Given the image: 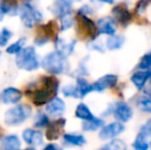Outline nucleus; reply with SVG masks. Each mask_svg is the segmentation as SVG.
<instances>
[{"mask_svg":"<svg viewBox=\"0 0 151 150\" xmlns=\"http://www.w3.org/2000/svg\"><path fill=\"white\" fill-rule=\"evenodd\" d=\"M60 88V81L56 75H42L37 80L31 82L25 90V95L31 99L35 106H43L57 96Z\"/></svg>","mask_w":151,"mask_h":150,"instance_id":"nucleus-1","label":"nucleus"},{"mask_svg":"<svg viewBox=\"0 0 151 150\" xmlns=\"http://www.w3.org/2000/svg\"><path fill=\"white\" fill-rule=\"evenodd\" d=\"M41 67L48 74L61 75L69 71L70 64L67 60V57L56 50L47 54L42 59Z\"/></svg>","mask_w":151,"mask_h":150,"instance_id":"nucleus-2","label":"nucleus"},{"mask_svg":"<svg viewBox=\"0 0 151 150\" xmlns=\"http://www.w3.org/2000/svg\"><path fill=\"white\" fill-rule=\"evenodd\" d=\"M16 65L19 69L31 72L39 68L41 65L39 57L34 46H26L18 55H16Z\"/></svg>","mask_w":151,"mask_h":150,"instance_id":"nucleus-3","label":"nucleus"},{"mask_svg":"<svg viewBox=\"0 0 151 150\" xmlns=\"http://www.w3.org/2000/svg\"><path fill=\"white\" fill-rule=\"evenodd\" d=\"M32 108L28 104H18L6 110L4 122L8 126H19L31 116Z\"/></svg>","mask_w":151,"mask_h":150,"instance_id":"nucleus-4","label":"nucleus"},{"mask_svg":"<svg viewBox=\"0 0 151 150\" xmlns=\"http://www.w3.org/2000/svg\"><path fill=\"white\" fill-rule=\"evenodd\" d=\"M19 16L23 25L28 29L34 28L43 20L42 12L36 9L30 2H23L19 6Z\"/></svg>","mask_w":151,"mask_h":150,"instance_id":"nucleus-5","label":"nucleus"},{"mask_svg":"<svg viewBox=\"0 0 151 150\" xmlns=\"http://www.w3.org/2000/svg\"><path fill=\"white\" fill-rule=\"evenodd\" d=\"M57 23L55 21H50L44 25H40L38 32L34 39V43L37 46H43L52 40V36L56 35Z\"/></svg>","mask_w":151,"mask_h":150,"instance_id":"nucleus-6","label":"nucleus"},{"mask_svg":"<svg viewBox=\"0 0 151 150\" xmlns=\"http://www.w3.org/2000/svg\"><path fill=\"white\" fill-rule=\"evenodd\" d=\"M125 130V126L123 122L118 120L110 122L108 124H104L99 132V138L103 141H108L111 139L117 138L119 135L122 134Z\"/></svg>","mask_w":151,"mask_h":150,"instance_id":"nucleus-7","label":"nucleus"},{"mask_svg":"<svg viewBox=\"0 0 151 150\" xmlns=\"http://www.w3.org/2000/svg\"><path fill=\"white\" fill-rule=\"evenodd\" d=\"M112 107H113L112 115L118 121L127 123L133 118L134 110L129 103L124 101H117L115 103H112Z\"/></svg>","mask_w":151,"mask_h":150,"instance_id":"nucleus-8","label":"nucleus"},{"mask_svg":"<svg viewBox=\"0 0 151 150\" xmlns=\"http://www.w3.org/2000/svg\"><path fill=\"white\" fill-rule=\"evenodd\" d=\"M77 24L78 29L82 35H86V36L90 37L91 39L99 36L97 23H95L91 19L88 18V16L77 14Z\"/></svg>","mask_w":151,"mask_h":150,"instance_id":"nucleus-9","label":"nucleus"},{"mask_svg":"<svg viewBox=\"0 0 151 150\" xmlns=\"http://www.w3.org/2000/svg\"><path fill=\"white\" fill-rule=\"evenodd\" d=\"M66 118L59 117L55 118V120L50 121V123L46 126L45 132V138L48 141H56L62 136L64 132V128L66 126Z\"/></svg>","mask_w":151,"mask_h":150,"instance_id":"nucleus-10","label":"nucleus"},{"mask_svg":"<svg viewBox=\"0 0 151 150\" xmlns=\"http://www.w3.org/2000/svg\"><path fill=\"white\" fill-rule=\"evenodd\" d=\"M98 35H110L116 34L117 32V21L113 17H103L97 21Z\"/></svg>","mask_w":151,"mask_h":150,"instance_id":"nucleus-11","label":"nucleus"},{"mask_svg":"<svg viewBox=\"0 0 151 150\" xmlns=\"http://www.w3.org/2000/svg\"><path fill=\"white\" fill-rule=\"evenodd\" d=\"M66 111V103L60 97L56 96L45 104V112L54 118H59L64 115Z\"/></svg>","mask_w":151,"mask_h":150,"instance_id":"nucleus-12","label":"nucleus"},{"mask_svg":"<svg viewBox=\"0 0 151 150\" xmlns=\"http://www.w3.org/2000/svg\"><path fill=\"white\" fill-rule=\"evenodd\" d=\"M118 76L115 74H105L93 82V90L96 93H103L117 84Z\"/></svg>","mask_w":151,"mask_h":150,"instance_id":"nucleus-13","label":"nucleus"},{"mask_svg":"<svg viewBox=\"0 0 151 150\" xmlns=\"http://www.w3.org/2000/svg\"><path fill=\"white\" fill-rule=\"evenodd\" d=\"M23 93L17 88H4L0 94V100L3 104L6 105H16L22 100Z\"/></svg>","mask_w":151,"mask_h":150,"instance_id":"nucleus-14","label":"nucleus"},{"mask_svg":"<svg viewBox=\"0 0 151 150\" xmlns=\"http://www.w3.org/2000/svg\"><path fill=\"white\" fill-rule=\"evenodd\" d=\"M22 137L24 142L32 147L42 146L44 143L43 135L41 134V132L34 130V128H26V130H24Z\"/></svg>","mask_w":151,"mask_h":150,"instance_id":"nucleus-15","label":"nucleus"},{"mask_svg":"<svg viewBox=\"0 0 151 150\" xmlns=\"http://www.w3.org/2000/svg\"><path fill=\"white\" fill-rule=\"evenodd\" d=\"M73 1L74 0H55L54 3L50 7V12L58 18L64 14H72Z\"/></svg>","mask_w":151,"mask_h":150,"instance_id":"nucleus-16","label":"nucleus"},{"mask_svg":"<svg viewBox=\"0 0 151 150\" xmlns=\"http://www.w3.org/2000/svg\"><path fill=\"white\" fill-rule=\"evenodd\" d=\"M76 43H77V41L75 39L67 42L66 40L62 39L58 36H56V38H55V48H56V50L60 54L64 55L65 57H67V58L74 52Z\"/></svg>","mask_w":151,"mask_h":150,"instance_id":"nucleus-17","label":"nucleus"},{"mask_svg":"<svg viewBox=\"0 0 151 150\" xmlns=\"http://www.w3.org/2000/svg\"><path fill=\"white\" fill-rule=\"evenodd\" d=\"M112 14L113 18L117 21L118 23H120L123 26H127L129 22L132 21V12L129 11V9L127 7H125L123 4H118L115 7L112 9Z\"/></svg>","mask_w":151,"mask_h":150,"instance_id":"nucleus-18","label":"nucleus"},{"mask_svg":"<svg viewBox=\"0 0 151 150\" xmlns=\"http://www.w3.org/2000/svg\"><path fill=\"white\" fill-rule=\"evenodd\" d=\"M150 74L151 70H138L132 74L131 81L138 90H142L149 80Z\"/></svg>","mask_w":151,"mask_h":150,"instance_id":"nucleus-19","label":"nucleus"},{"mask_svg":"<svg viewBox=\"0 0 151 150\" xmlns=\"http://www.w3.org/2000/svg\"><path fill=\"white\" fill-rule=\"evenodd\" d=\"M63 143L67 146L81 147L86 144V139L83 135L78 133H66L63 135Z\"/></svg>","mask_w":151,"mask_h":150,"instance_id":"nucleus-20","label":"nucleus"},{"mask_svg":"<svg viewBox=\"0 0 151 150\" xmlns=\"http://www.w3.org/2000/svg\"><path fill=\"white\" fill-rule=\"evenodd\" d=\"M76 88L78 92V98L83 99L88 94L93 92V83H90L83 76H78L76 77Z\"/></svg>","mask_w":151,"mask_h":150,"instance_id":"nucleus-21","label":"nucleus"},{"mask_svg":"<svg viewBox=\"0 0 151 150\" xmlns=\"http://www.w3.org/2000/svg\"><path fill=\"white\" fill-rule=\"evenodd\" d=\"M125 43V37L120 34H113L108 36V38L105 41L106 48L110 52H114V50H120Z\"/></svg>","mask_w":151,"mask_h":150,"instance_id":"nucleus-22","label":"nucleus"},{"mask_svg":"<svg viewBox=\"0 0 151 150\" xmlns=\"http://www.w3.org/2000/svg\"><path fill=\"white\" fill-rule=\"evenodd\" d=\"M22 146L20 138L17 135H8L1 139V147L6 150H18Z\"/></svg>","mask_w":151,"mask_h":150,"instance_id":"nucleus-23","label":"nucleus"},{"mask_svg":"<svg viewBox=\"0 0 151 150\" xmlns=\"http://www.w3.org/2000/svg\"><path fill=\"white\" fill-rule=\"evenodd\" d=\"M104 124H105V120L103 118L95 116L93 119L82 120L81 128L83 132H96L100 130Z\"/></svg>","mask_w":151,"mask_h":150,"instance_id":"nucleus-24","label":"nucleus"},{"mask_svg":"<svg viewBox=\"0 0 151 150\" xmlns=\"http://www.w3.org/2000/svg\"><path fill=\"white\" fill-rule=\"evenodd\" d=\"M19 6L14 0H2L0 2V7L5 16L16 17L19 16Z\"/></svg>","mask_w":151,"mask_h":150,"instance_id":"nucleus-25","label":"nucleus"},{"mask_svg":"<svg viewBox=\"0 0 151 150\" xmlns=\"http://www.w3.org/2000/svg\"><path fill=\"white\" fill-rule=\"evenodd\" d=\"M75 117L81 120H88V119H93L95 117V115L91 111L90 107L88 105L84 104V103H79L76 106L75 109Z\"/></svg>","mask_w":151,"mask_h":150,"instance_id":"nucleus-26","label":"nucleus"},{"mask_svg":"<svg viewBox=\"0 0 151 150\" xmlns=\"http://www.w3.org/2000/svg\"><path fill=\"white\" fill-rule=\"evenodd\" d=\"M50 115H48L46 112H43V111H37L35 115V118H34V123L33 126H35L36 128H46L47 124L50 123Z\"/></svg>","mask_w":151,"mask_h":150,"instance_id":"nucleus-27","label":"nucleus"},{"mask_svg":"<svg viewBox=\"0 0 151 150\" xmlns=\"http://www.w3.org/2000/svg\"><path fill=\"white\" fill-rule=\"evenodd\" d=\"M136 105L141 111L151 114V96L149 95L146 94L140 97L136 102Z\"/></svg>","mask_w":151,"mask_h":150,"instance_id":"nucleus-28","label":"nucleus"},{"mask_svg":"<svg viewBox=\"0 0 151 150\" xmlns=\"http://www.w3.org/2000/svg\"><path fill=\"white\" fill-rule=\"evenodd\" d=\"M25 43H26V37L20 38L16 42H14V43H12L9 46L6 47V52L8 55H18L24 48Z\"/></svg>","mask_w":151,"mask_h":150,"instance_id":"nucleus-29","label":"nucleus"},{"mask_svg":"<svg viewBox=\"0 0 151 150\" xmlns=\"http://www.w3.org/2000/svg\"><path fill=\"white\" fill-rule=\"evenodd\" d=\"M102 148L107 150H124L127 149V144L121 139L114 138L111 139L108 143H106Z\"/></svg>","mask_w":151,"mask_h":150,"instance_id":"nucleus-30","label":"nucleus"},{"mask_svg":"<svg viewBox=\"0 0 151 150\" xmlns=\"http://www.w3.org/2000/svg\"><path fill=\"white\" fill-rule=\"evenodd\" d=\"M59 19H60V31H62V32L69 30L70 28L73 27L74 23H75L74 19L72 18V14H64Z\"/></svg>","mask_w":151,"mask_h":150,"instance_id":"nucleus-31","label":"nucleus"},{"mask_svg":"<svg viewBox=\"0 0 151 150\" xmlns=\"http://www.w3.org/2000/svg\"><path fill=\"white\" fill-rule=\"evenodd\" d=\"M88 48L91 50H95V52L104 54L106 50V45H105V43H103V41L100 40L97 36V37L93 38V39H91V41L88 43Z\"/></svg>","mask_w":151,"mask_h":150,"instance_id":"nucleus-32","label":"nucleus"},{"mask_svg":"<svg viewBox=\"0 0 151 150\" xmlns=\"http://www.w3.org/2000/svg\"><path fill=\"white\" fill-rule=\"evenodd\" d=\"M133 147L137 150H147L150 147V144H148L147 138L139 133L136 137L135 141H134Z\"/></svg>","mask_w":151,"mask_h":150,"instance_id":"nucleus-33","label":"nucleus"},{"mask_svg":"<svg viewBox=\"0 0 151 150\" xmlns=\"http://www.w3.org/2000/svg\"><path fill=\"white\" fill-rule=\"evenodd\" d=\"M138 70H151V52L145 54L137 65Z\"/></svg>","mask_w":151,"mask_h":150,"instance_id":"nucleus-34","label":"nucleus"},{"mask_svg":"<svg viewBox=\"0 0 151 150\" xmlns=\"http://www.w3.org/2000/svg\"><path fill=\"white\" fill-rule=\"evenodd\" d=\"M62 94L64 95L67 98H74V99H79L78 98V92L77 88H76V84H67L62 88Z\"/></svg>","mask_w":151,"mask_h":150,"instance_id":"nucleus-35","label":"nucleus"},{"mask_svg":"<svg viewBox=\"0 0 151 150\" xmlns=\"http://www.w3.org/2000/svg\"><path fill=\"white\" fill-rule=\"evenodd\" d=\"M12 37V31L8 30L7 28H2L0 30V47L6 46V44L8 43V41H9Z\"/></svg>","mask_w":151,"mask_h":150,"instance_id":"nucleus-36","label":"nucleus"},{"mask_svg":"<svg viewBox=\"0 0 151 150\" xmlns=\"http://www.w3.org/2000/svg\"><path fill=\"white\" fill-rule=\"evenodd\" d=\"M151 3V0H139L136 5L135 8V12L138 14H142L144 11L146 10L147 6Z\"/></svg>","mask_w":151,"mask_h":150,"instance_id":"nucleus-37","label":"nucleus"},{"mask_svg":"<svg viewBox=\"0 0 151 150\" xmlns=\"http://www.w3.org/2000/svg\"><path fill=\"white\" fill-rule=\"evenodd\" d=\"M140 134L143 135L146 138L151 137V117L144 124H142V126L140 128Z\"/></svg>","mask_w":151,"mask_h":150,"instance_id":"nucleus-38","label":"nucleus"},{"mask_svg":"<svg viewBox=\"0 0 151 150\" xmlns=\"http://www.w3.org/2000/svg\"><path fill=\"white\" fill-rule=\"evenodd\" d=\"M93 14V8L88 4H83L81 7L78 8L77 14H83V16H91Z\"/></svg>","mask_w":151,"mask_h":150,"instance_id":"nucleus-39","label":"nucleus"},{"mask_svg":"<svg viewBox=\"0 0 151 150\" xmlns=\"http://www.w3.org/2000/svg\"><path fill=\"white\" fill-rule=\"evenodd\" d=\"M44 150H57V149H60V146L56 144V143H48L47 145L44 146Z\"/></svg>","mask_w":151,"mask_h":150,"instance_id":"nucleus-40","label":"nucleus"},{"mask_svg":"<svg viewBox=\"0 0 151 150\" xmlns=\"http://www.w3.org/2000/svg\"><path fill=\"white\" fill-rule=\"evenodd\" d=\"M98 1L102 2V3H105V4H113L115 0H98Z\"/></svg>","mask_w":151,"mask_h":150,"instance_id":"nucleus-41","label":"nucleus"},{"mask_svg":"<svg viewBox=\"0 0 151 150\" xmlns=\"http://www.w3.org/2000/svg\"><path fill=\"white\" fill-rule=\"evenodd\" d=\"M4 17H5V14H4V12L2 11L1 7H0V22H2V21H3Z\"/></svg>","mask_w":151,"mask_h":150,"instance_id":"nucleus-42","label":"nucleus"},{"mask_svg":"<svg viewBox=\"0 0 151 150\" xmlns=\"http://www.w3.org/2000/svg\"><path fill=\"white\" fill-rule=\"evenodd\" d=\"M147 95H149V96H151V88L148 90V93H147Z\"/></svg>","mask_w":151,"mask_h":150,"instance_id":"nucleus-43","label":"nucleus"},{"mask_svg":"<svg viewBox=\"0 0 151 150\" xmlns=\"http://www.w3.org/2000/svg\"><path fill=\"white\" fill-rule=\"evenodd\" d=\"M1 139H2V135L0 134V140H1Z\"/></svg>","mask_w":151,"mask_h":150,"instance_id":"nucleus-44","label":"nucleus"},{"mask_svg":"<svg viewBox=\"0 0 151 150\" xmlns=\"http://www.w3.org/2000/svg\"><path fill=\"white\" fill-rule=\"evenodd\" d=\"M149 80H150V82H151V74H150V78H149Z\"/></svg>","mask_w":151,"mask_h":150,"instance_id":"nucleus-45","label":"nucleus"},{"mask_svg":"<svg viewBox=\"0 0 151 150\" xmlns=\"http://www.w3.org/2000/svg\"><path fill=\"white\" fill-rule=\"evenodd\" d=\"M74 1H81V0H74Z\"/></svg>","mask_w":151,"mask_h":150,"instance_id":"nucleus-46","label":"nucleus"},{"mask_svg":"<svg viewBox=\"0 0 151 150\" xmlns=\"http://www.w3.org/2000/svg\"><path fill=\"white\" fill-rule=\"evenodd\" d=\"M150 147H151V141H150Z\"/></svg>","mask_w":151,"mask_h":150,"instance_id":"nucleus-47","label":"nucleus"},{"mask_svg":"<svg viewBox=\"0 0 151 150\" xmlns=\"http://www.w3.org/2000/svg\"><path fill=\"white\" fill-rule=\"evenodd\" d=\"M14 1H18V0H14Z\"/></svg>","mask_w":151,"mask_h":150,"instance_id":"nucleus-48","label":"nucleus"},{"mask_svg":"<svg viewBox=\"0 0 151 150\" xmlns=\"http://www.w3.org/2000/svg\"><path fill=\"white\" fill-rule=\"evenodd\" d=\"M0 55H1V52H0Z\"/></svg>","mask_w":151,"mask_h":150,"instance_id":"nucleus-49","label":"nucleus"}]
</instances>
